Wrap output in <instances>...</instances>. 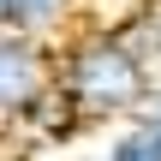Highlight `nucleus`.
I'll use <instances>...</instances> for the list:
<instances>
[{"label":"nucleus","instance_id":"39448f33","mask_svg":"<svg viewBox=\"0 0 161 161\" xmlns=\"http://www.w3.org/2000/svg\"><path fill=\"white\" fill-rule=\"evenodd\" d=\"M0 30H6V0H0Z\"/></svg>","mask_w":161,"mask_h":161},{"label":"nucleus","instance_id":"20e7f679","mask_svg":"<svg viewBox=\"0 0 161 161\" xmlns=\"http://www.w3.org/2000/svg\"><path fill=\"white\" fill-rule=\"evenodd\" d=\"M78 0H6V24L12 30H30V36H48L72 18Z\"/></svg>","mask_w":161,"mask_h":161},{"label":"nucleus","instance_id":"423d86ee","mask_svg":"<svg viewBox=\"0 0 161 161\" xmlns=\"http://www.w3.org/2000/svg\"><path fill=\"white\" fill-rule=\"evenodd\" d=\"M155 114H161V84H155Z\"/></svg>","mask_w":161,"mask_h":161},{"label":"nucleus","instance_id":"f257e3e1","mask_svg":"<svg viewBox=\"0 0 161 161\" xmlns=\"http://www.w3.org/2000/svg\"><path fill=\"white\" fill-rule=\"evenodd\" d=\"M54 90L66 96V108L84 125L131 119L137 108L155 102V60L119 24L84 30L66 42V54H54Z\"/></svg>","mask_w":161,"mask_h":161},{"label":"nucleus","instance_id":"f03ea898","mask_svg":"<svg viewBox=\"0 0 161 161\" xmlns=\"http://www.w3.org/2000/svg\"><path fill=\"white\" fill-rule=\"evenodd\" d=\"M42 90H54V54L30 30H0V125H12Z\"/></svg>","mask_w":161,"mask_h":161},{"label":"nucleus","instance_id":"7ed1b4c3","mask_svg":"<svg viewBox=\"0 0 161 161\" xmlns=\"http://www.w3.org/2000/svg\"><path fill=\"white\" fill-rule=\"evenodd\" d=\"M102 161H161V114L155 108H137V114L108 137Z\"/></svg>","mask_w":161,"mask_h":161}]
</instances>
